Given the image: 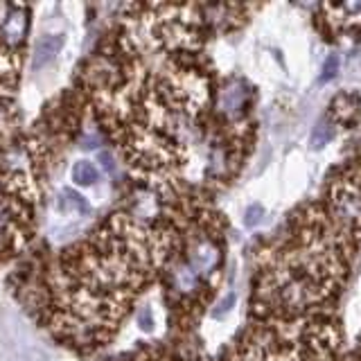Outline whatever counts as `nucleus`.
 I'll return each instance as SVG.
<instances>
[{"mask_svg":"<svg viewBox=\"0 0 361 361\" xmlns=\"http://www.w3.org/2000/svg\"><path fill=\"white\" fill-rule=\"evenodd\" d=\"M219 251H217V246H214L212 242L208 240H203L199 242L195 248H192V253H190V264L192 269L197 271V274H210V271L219 264Z\"/></svg>","mask_w":361,"mask_h":361,"instance_id":"1","label":"nucleus"},{"mask_svg":"<svg viewBox=\"0 0 361 361\" xmlns=\"http://www.w3.org/2000/svg\"><path fill=\"white\" fill-rule=\"evenodd\" d=\"M63 48V37L61 34H50V37H43L32 54V71H41V68L48 66L56 54Z\"/></svg>","mask_w":361,"mask_h":361,"instance_id":"2","label":"nucleus"},{"mask_svg":"<svg viewBox=\"0 0 361 361\" xmlns=\"http://www.w3.org/2000/svg\"><path fill=\"white\" fill-rule=\"evenodd\" d=\"M27 32V14L23 9H11V14L5 18L0 27V37L7 45H18Z\"/></svg>","mask_w":361,"mask_h":361,"instance_id":"3","label":"nucleus"},{"mask_svg":"<svg viewBox=\"0 0 361 361\" xmlns=\"http://www.w3.org/2000/svg\"><path fill=\"white\" fill-rule=\"evenodd\" d=\"M338 212L343 214L345 219L357 221L361 219V190L359 188H345L336 199Z\"/></svg>","mask_w":361,"mask_h":361,"instance_id":"4","label":"nucleus"},{"mask_svg":"<svg viewBox=\"0 0 361 361\" xmlns=\"http://www.w3.org/2000/svg\"><path fill=\"white\" fill-rule=\"evenodd\" d=\"M244 102H246V90L240 84H233L221 93V109L226 113H231V116L244 109Z\"/></svg>","mask_w":361,"mask_h":361,"instance_id":"5","label":"nucleus"},{"mask_svg":"<svg viewBox=\"0 0 361 361\" xmlns=\"http://www.w3.org/2000/svg\"><path fill=\"white\" fill-rule=\"evenodd\" d=\"M97 178H99V172H97L95 163H90V161H77L75 163L73 180L77 185H93Z\"/></svg>","mask_w":361,"mask_h":361,"instance_id":"6","label":"nucleus"},{"mask_svg":"<svg viewBox=\"0 0 361 361\" xmlns=\"http://www.w3.org/2000/svg\"><path fill=\"white\" fill-rule=\"evenodd\" d=\"M61 210L68 214V212H79V214H86L90 212V206H88V201L82 197V195H77L75 190H66L63 192V199H61Z\"/></svg>","mask_w":361,"mask_h":361,"instance_id":"7","label":"nucleus"},{"mask_svg":"<svg viewBox=\"0 0 361 361\" xmlns=\"http://www.w3.org/2000/svg\"><path fill=\"white\" fill-rule=\"evenodd\" d=\"M176 287L180 289V291H192L197 287V282H199V274L192 267H180L178 271H176Z\"/></svg>","mask_w":361,"mask_h":361,"instance_id":"8","label":"nucleus"},{"mask_svg":"<svg viewBox=\"0 0 361 361\" xmlns=\"http://www.w3.org/2000/svg\"><path fill=\"white\" fill-rule=\"evenodd\" d=\"M135 319H138V325H140V330L142 332H152L154 330V314H152V307H142L140 312H138V316H135Z\"/></svg>","mask_w":361,"mask_h":361,"instance_id":"9","label":"nucleus"},{"mask_svg":"<svg viewBox=\"0 0 361 361\" xmlns=\"http://www.w3.org/2000/svg\"><path fill=\"white\" fill-rule=\"evenodd\" d=\"M332 138V127H327V124H319V129H316V133H314V147H321V145H325L327 140Z\"/></svg>","mask_w":361,"mask_h":361,"instance_id":"10","label":"nucleus"},{"mask_svg":"<svg viewBox=\"0 0 361 361\" xmlns=\"http://www.w3.org/2000/svg\"><path fill=\"white\" fill-rule=\"evenodd\" d=\"M233 305H235V293H231V296H226V298L219 302V307L212 312V316H214V319H219V316H224L226 312H228V310L233 307Z\"/></svg>","mask_w":361,"mask_h":361,"instance_id":"11","label":"nucleus"},{"mask_svg":"<svg viewBox=\"0 0 361 361\" xmlns=\"http://www.w3.org/2000/svg\"><path fill=\"white\" fill-rule=\"evenodd\" d=\"M262 212H264V210L259 208V206H251V208H248V210H246V219H244L246 226H255L259 219H262Z\"/></svg>","mask_w":361,"mask_h":361,"instance_id":"12","label":"nucleus"},{"mask_svg":"<svg viewBox=\"0 0 361 361\" xmlns=\"http://www.w3.org/2000/svg\"><path fill=\"white\" fill-rule=\"evenodd\" d=\"M334 73H336V59H334V56H330L327 63H325V68H323V79H332Z\"/></svg>","mask_w":361,"mask_h":361,"instance_id":"13","label":"nucleus"},{"mask_svg":"<svg viewBox=\"0 0 361 361\" xmlns=\"http://www.w3.org/2000/svg\"><path fill=\"white\" fill-rule=\"evenodd\" d=\"M99 161H102V165L109 169V172H116V163H113V156L109 152H102L99 154Z\"/></svg>","mask_w":361,"mask_h":361,"instance_id":"14","label":"nucleus"}]
</instances>
